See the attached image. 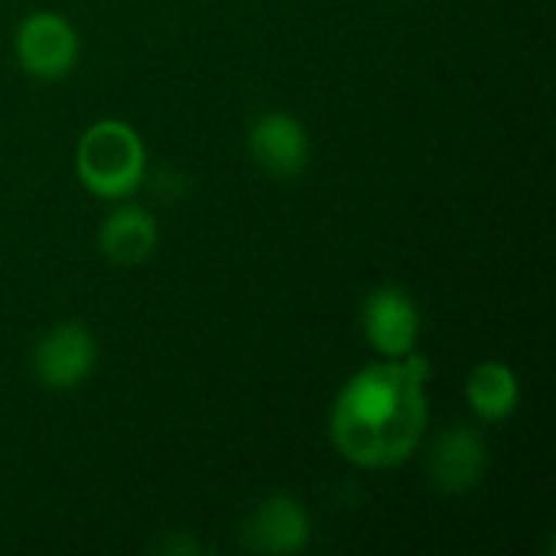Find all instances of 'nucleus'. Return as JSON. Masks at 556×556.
Segmentation results:
<instances>
[{
    "instance_id": "9",
    "label": "nucleus",
    "mask_w": 556,
    "mask_h": 556,
    "mask_svg": "<svg viewBox=\"0 0 556 556\" xmlns=\"http://www.w3.org/2000/svg\"><path fill=\"white\" fill-rule=\"evenodd\" d=\"M160 241V225L150 208L134 202H114L108 218L98 228V248L101 254L117 267H137L143 264Z\"/></svg>"
},
{
    "instance_id": "2",
    "label": "nucleus",
    "mask_w": 556,
    "mask_h": 556,
    "mask_svg": "<svg viewBox=\"0 0 556 556\" xmlns=\"http://www.w3.org/2000/svg\"><path fill=\"white\" fill-rule=\"evenodd\" d=\"M75 176L104 202H124L140 192L147 179V143L137 127L117 117L94 121L75 143Z\"/></svg>"
},
{
    "instance_id": "10",
    "label": "nucleus",
    "mask_w": 556,
    "mask_h": 556,
    "mask_svg": "<svg viewBox=\"0 0 556 556\" xmlns=\"http://www.w3.org/2000/svg\"><path fill=\"white\" fill-rule=\"evenodd\" d=\"M466 404L482 424H505L521 404V381L508 362H482L466 378Z\"/></svg>"
},
{
    "instance_id": "5",
    "label": "nucleus",
    "mask_w": 556,
    "mask_h": 556,
    "mask_svg": "<svg viewBox=\"0 0 556 556\" xmlns=\"http://www.w3.org/2000/svg\"><path fill=\"white\" fill-rule=\"evenodd\" d=\"M98 362V342L81 323H55L33 345L36 381L52 391H72L85 384Z\"/></svg>"
},
{
    "instance_id": "3",
    "label": "nucleus",
    "mask_w": 556,
    "mask_h": 556,
    "mask_svg": "<svg viewBox=\"0 0 556 556\" xmlns=\"http://www.w3.org/2000/svg\"><path fill=\"white\" fill-rule=\"evenodd\" d=\"M78 33L75 26L52 10H33L20 20L13 33V55L20 68L39 81L65 78L78 62Z\"/></svg>"
},
{
    "instance_id": "6",
    "label": "nucleus",
    "mask_w": 556,
    "mask_h": 556,
    "mask_svg": "<svg viewBox=\"0 0 556 556\" xmlns=\"http://www.w3.org/2000/svg\"><path fill=\"white\" fill-rule=\"evenodd\" d=\"M309 538H313V521L293 495L261 498L241 525V544L251 554H303L309 547Z\"/></svg>"
},
{
    "instance_id": "4",
    "label": "nucleus",
    "mask_w": 556,
    "mask_h": 556,
    "mask_svg": "<svg viewBox=\"0 0 556 556\" xmlns=\"http://www.w3.org/2000/svg\"><path fill=\"white\" fill-rule=\"evenodd\" d=\"M362 332L378 358H404L417 352L424 316L417 300L401 287H378L362 303Z\"/></svg>"
},
{
    "instance_id": "1",
    "label": "nucleus",
    "mask_w": 556,
    "mask_h": 556,
    "mask_svg": "<svg viewBox=\"0 0 556 556\" xmlns=\"http://www.w3.org/2000/svg\"><path fill=\"white\" fill-rule=\"evenodd\" d=\"M430 378L433 365L420 352L378 358L358 368L339 388L329 410V440L336 453L371 472L407 463L427 437Z\"/></svg>"
},
{
    "instance_id": "7",
    "label": "nucleus",
    "mask_w": 556,
    "mask_h": 556,
    "mask_svg": "<svg viewBox=\"0 0 556 556\" xmlns=\"http://www.w3.org/2000/svg\"><path fill=\"white\" fill-rule=\"evenodd\" d=\"M430 482L443 495H466L482 485L489 469V443L476 427H450L433 437L427 453Z\"/></svg>"
},
{
    "instance_id": "8",
    "label": "nucleus",
    "mask_w": 556,
    "mask_h": 556,
    "mask_svg": "<svg viewBox=\"0 0 556 556\" xmlns=\"http://www.w3.org/2000/svg\"><path fill=\"white\" fill-rule=\"evenodd\" d=\"M254 163L277 179H293L309 166V134L287 111H264L248 130Z\"/></svg>"
}]
</instances>
